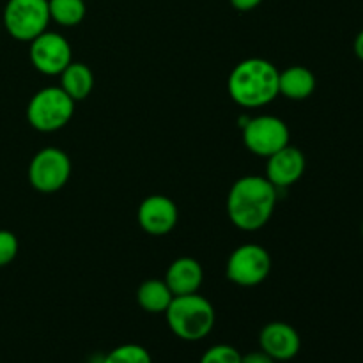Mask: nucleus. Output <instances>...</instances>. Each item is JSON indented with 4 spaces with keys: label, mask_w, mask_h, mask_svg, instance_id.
<instances>
[{
    "label": "nucleus",
    "mask_w": 363,
    "mask_h": 363,
    "mask_svg": "<svg viewBox=\"0 0 363 363\" xmlns=\"http://www.w3.org/2000/svg\"><path fill=\"white\" fill-rule=\"evenodd\" d=\"M71 177V160L62 149L45 147L38 151L28 165V181L41 194L62 190Z\"/></svg>",
    "instance_id": "nucleus-7"
},
{
    "label": "nucleus",
    "mask_w": 363,
    "mask_h": 363,
    "mask_svg": "<svg viewBox=\"0 0 363 363\" xmlns=\"http://www.w3.org/2000/svg\"><path fill=\"white\" fill-rule=\"evenodd\" d=\"M199 363H241V353L229 344H216L202 354Z\"/></svg>",
    "instance_id": "nucleus-19"
},
{
    "label": "nucleus",
    "mask_w": 363,
    "mask_h": 363,
    "mask_svg": "<svg viewBox=\"0 0 363 363\" xmlns=\"http://www.w3.org/2000/svg\"><path fill=\"white\" fill-rule=\"evenodd\" d=\"M259 347L275 362H289L296 358L301 350L300 333L287 323H268L259 335Z\"/></svg>",
    "instance_id": "nucleus-12"
},
{
    "label": "nucleus",
    "mask_w": 363,
    "mask_h": 363,
    "mask_svg": "<svg viewBox=\"0 0 363 363\" xmlns=\"http://www.w3.org/2000/svg\"><path fill=\"white\" fill-rule=\"evenodd\" d=\"M279 73L269 60L261 57L241 60L227 80L230 99L243 108L269 105L279 96Z\"/></svg>",
    "instance_id": "nucleus-2"
},
{
    "label": "nucleus",
    "mask_w": 363,
    "mask_h": 363,
    "mask_svg": "<svg viewBox=\"0 0 363 363\" xmlns=\"http://www.w3.org/2000/svg\"><path fill=\"white\" fill-rule=\"evenodd\" d=\"M354 53L363 62V30L358 32V35L354 38Z\"/></svg>",
    "instance_id": "nucleus-23"
},
{
    "label": "nucleus",
    "mask_w": 363,
    "mask_h": 363,
    "mask_svg": "<svg viewBox=\"0 0 363 363\" xmlns=\"http://www.w3.org/2000/svg\"><path fill=\"white\" fill-rule=\"evenodd\" d=\"M315 91V77L308 67L289 66L279 73V96L303 101L311 98Z\"/></svg>",
    "instance_id": "nucleus-14"
},
{
    "label": "nucleus",
    "mask_w": 363,
    "mask_h": 363,
    "mask_svg": "<svg viewBox=\"0 0 363 363\" xmlns=\"http://www.w3.org/2000/svg\"><path fill=\"white\" fill-rule=\"evenodd\" d=\"M138 225L151 236H165L176 227L179 211L167 195H149L140 202L137 211Z\"/></svg>",
    "instance_id": "nucleus-10"
},
{
    "label": "nucleus",
    "mask_w": 363,
    "mask_h": 363,
    "mask_svg": "<svg viewBox=\"0 0 363 363\" xmlns=\"http://www.w3.org/2000/svg\"><path fill=\"white\" fill-rule=\"evenodd\" d=\"M279 190L262 176L240 177L227 195V215L236 229L255 233L272 220Z\"/></svg>",
    "instance_id": "nucleus-1"
},
{
    "label": "nucleus",
    "mask_w": 363,
    "mask_h": 363,
    "mask_svg": "<svg viewBox=\"0 0 363 363\" xmlns=\"http://www.w3.org/2000/svg\"><path fill=\"white\" fill-rule=\"evenodd\" d=\"M289 137L287 124L275 116L248 117L243 124L245 147L261 158H269L277 151L289 145Z\"/></svg>",
    "instance_id": "nucleus-8"
},
{
    "label": "nucleus",
    "mask_w": 363,
    "mask_h": 363,
    "mask_svg": "<svg viewBox=\"0 0 363 363\" xmlns=\"http://www.w3.org/2000/svg\"><path fill=\"white\" fill-rule=\"evenodd\" d=\"M241 363H277L269 354L264 351H252L248 354H241Z\"/></svg>",
    "instance_id": "nucleus-21"
},
{
    "label": "nucleus",
    "mask_w": 363,
    "mask_h": 363,
    "mask_svg": "<svg viewBox=\"0 0 363 363\" xmlns=\"http://www.w3.org/2000/svg\"><path fill=\"white\" fill-rule=\"evenodd\" d=\"M172 291L174 296L199 293L204 280V269L201 262L194 257H179L169 266L167 275L163 279Z\"/></svg>",
    "instance_id": "nucleus-13"
},
{
    "label": "nucleus",
    "mask_w": 363,
    "mask_h": 363,
    "mask_svg": "<svg viewBox=\"0 0 363 363\" xmlns=\"http://www.w3.org/2000/svg\"><path fill=\"white\" fill-rule=\"evenodd\" d=\"M101 363H152V358L140 344H123L110 351Z\"/></svg>",
    "instance_id": "nucleus-18"
},
{
    "label": "nucleus",
    "mask_w": 363,
    "mask_h": 363,
    "mask_svg": "<svg viewBox=\"0 0 363 363\" xmlns=\"http://www.w3.org/2000/svg\"><path fill=\"white\" fill-rule=\"evenodd\" d=\"M0 30H2V23H0Z\"/></svg>",
    "instance_id": "nucleus-24"
},
{
    "label": "nucleus",
    "mask_w": 363,
    "mask_h": 363,
    "mask_svg": "<svg viewBox=\"0 0 363 363\" xmlns=\"http://www.w3.org/2000/svg\"><path fill=\"white\" fill-rule=\"evenodd\" d=\"M50 20L60 27H77L87 13L85 0H48Z\"/></svg>",
    "instance_id": "nucleus-17"
},
{
    "label": "nucleus",
    "mask_w": 363,
    "mask_h": 363,
    "mask_svg": "<svg viewBox=\"0 0 363 363\" xmlns=\"http://www.w3.org/2000/svg\"><path fill=\"white\" fill-rule=\"evenodd\" d=\"M74 101L60 87H45L27 105V121L41 133L62 130L73 119Z\"/></svg>",
    "instance_id": "nucleus-4"
},
{
    "label": "nucleus",
    "mask_w": 363,
    "mask_h": 363,
    "mask_svg": "<svg viewBox=\"0 0 363 363\" xmlns=\"http://www.w3.org/2000/svg\"><path fill=\"white\" fill-rule=\"evenodd\" d=\"M269 272H272V255L261 245H241L227 259V279L240 287L259 286L268 279Z\"/></svg>",
    "instance_id": "nucleus-6"
},
{
    "label": "nucleus",
    "mask_w": 363,
    "mask_h": 363,
    "mask_svg": "<svg viewBox=\"0 0 363 363\" xmlns=\"http://www.w3.org/2000/svg\"><path fill=\"white\" fill-rule=\"evenodd\" d=\"M362 233H363V225H362Z\"/></svg>",
    "instance_id": "nucleus-25"
},
{
    "label": "nucleus",
    "mask_w": 363,
    "mask_h": 363,
    "mask_svg": "<svg viewBox=\"0 0 363 363\" xmlns=\"http://www.w3.org/2000/svg\"><path fill=\"white\" fill-rule=\"evenodd\" d=\"M60 89L73 99L74 103L87 98L94 89V74L87 64L71 62L60 73Z\"/></svg>",
    "instance_id": "nucleus-15"
},
{
    "label": "nucleus",
    "mask_w": 363,
    "mask_h": 363,
    "mask_svg": "<svg viewBox=\"0 0 363 363\" xmlns=\"http://www.w3.org/2000/svg\"><path fill=\"white\" fill-rule=\"evenodd\" d=\"M170 332L181 340L197 342L213 332L216 314L211 301L199 293L174 296L165 312Z\"/></svg>",
    "instance_id": "nucleus-3"
},
{
    "label": "nucleus",
    "mask_w": 363,
    "mask_h": 363,
    "mask_svg": "<svg viewBox=\"0 0 363 363\" xmlns=\"http://www.w3.org/2000/svg\"><path fill=\"white\" fill-rule=\"evenodd\" d=\"M266 160H268V165H266L264 177L277 190H284V188L296 184L303 177L305 169H307L305 155L293 145H286Z\"/></svg>",
    "instance_id": "nucleus-11"
},
{
    "label": "nucleus",
    "mask_w": 363,
    "mask_h": 363,
    "mask_svg": "<svg viewBox=\"0 0 363 363\" xmlns=\"http://www.w3.org/2000/svg\"><path fill=\"white\" fill-rule=\"evenodd\" d=\"M48 0H7L2 25L7 34L21 43H30L48 28Z\"/></svg>",
    "instance_id": "nucleus-5"
},
{
    "label": "nucleus",
    "mask_w": 363,
    "mask_h": 363,
    "mask_svg": "<svg viewBox=\"0 0 363 363\" xmlns=\"http://www.w3.org/2000/svg\"><path fill=\"white\" fill-rule=\"evenodd\" d=\"M262 4V0H230V6L236 11L241 13H248V11H254L255 7H259Z\"/></svg>",
    "instance_id": "nucleus-22"
},
{
    "label": "nucleus",
    "mask_w": 363,
    "mask_h": 363,
    "mask_svg": "<svg viewBox=\"0 0 363 363\" xmlns=\"http://www.w3.org/2000/svg\"><path fill=\"white\" fill-rule=\"evenodd\" d=\"M20 243L11 230H0V268L11 264L16 259Z\"/></svg>",
    "instance_id": "nucleus-20"
},
{
    "label": "nucleus",
    "mask_w": 363,
    "mask_h": 363,
    "mask_svg": "<svg viewBox=\"0 0 363 363\" xmlns=\"http://www.w3.org/2000/svg\"><path fill=\"white\" fill-rule=\"evenodd\" d=\"M174 294L169 289L165 280L149 279L140 284L137 289V301L142 311L149 314H165L169 305L172 303Z\"/></svg>",
    "instance_id": "nucleus-16"
},
{
    "label": "nucleus",
    "mask_w": 363,
    "mask_h": 363,
    "mask_svg": "<svg viewBox=\"0 0 363 363\" xmlns=\"http://www.w3.org/2000/svg\"><path fill=\"white\" fill-rule=\"evenodd\" d=\"M28 55H30V62L35 71L46 74V77L60 74L73 62L71 45L59 32L45 30L38 38L32 39Z\"/></svg>",
    "instance_id": "nucleus-9"
}]
</instances>
